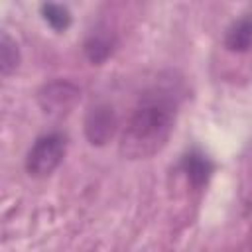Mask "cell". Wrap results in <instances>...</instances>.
<instances>
[{"instance_id":"9","label":"cell","mask_w":252,"mask_h":252,"mask_svg":"<svg viewBox=\"0 0 252 252\" xmlns=\"http://www.w3.org/2000/svg\"><path fill=\"white\" fill-rule=\"evenodd\" d=\"M18 65H20L18 43L4 32L2 33V41H0V69H2V75L8 77L12 71H16Z\"/></svg>"},{"instance_id":"3","label":"cell","mask_w":252,"mask_h":252,"mask_svg":"<svg viewBox=\"0 0 252 252\" xmlns=\"http://www.w3.org/2000/svg\"><path fill=\"white\" fill-rule=\"evenodd\" d=\"M116 128H118V120H116V112L110 104L98 102L89 108V112L85 116V136H87L89 144L104 146L106 142L112 140Z\"/></svg>"},{"instance_id":"10","label":"cell","mask_w":252,"mask_h":252,"mask_svg":"<svg viewBox=\"0 0 252 252\" xmlns=\"http://www.w3.org/2000/svg\"><path fill=\"white\" fill-rule=\"evenodd\" d=\"M232 252H252V226L248 228V232H246L244 240H242V242H240Z\"/></svg>"},{"instance_id":"5","label":"cell","mask_w":252,"mask_h":252,"mask_svg":"<svg viewBox=\"0 0 252 252\" xmlns=\"http://www.w3.org/2000/svg\"><path fill=\"white\" fill-rule=\"evenodd\" d=\"M114 47H116V37L106 26H96L94 30H91L83 45L85 55L93 65H102L112 55Z\"/></svg>"},{"instance_id":"6","label":"cell","mask_w":252,"mask_h":252,"mask_svg":"<svg viewBox=\"0 0 252 252\" xmlns=\"http://www.w3.org/2000/svg\"><path fill=\"white\" fill-rule=\"evenodd\" d=\"M222 43L232 53H244L252 49V16H242L234 20L226 28Z\"/></svg>"},{"instance_id":"8","label":"cell","mask_w":252,"mask_h":252,"mask_svg":"<svg viewBox=\"0 0 252 252\" xmlns=\"http://www.w3.org/2000/svg\"><path fill=\"white\" fill-rule=\"evenodd\" d=\"M41 16L55 32H65L71 26V12L63 4H41Z\"/></svg>"},{"instance_id":"1","label":"cell","mask_w":252,"mask_h":252,"mask_svg":"<svg viewBox=\"0 0 252 252\" xmlns=\"http://www.w3.org/2000/svg\"><path fill=\"white\" fill-rule=\"evenodd\" d=\"M185 94L183 81L165 73L150 85L134 104L120 138V154L128 159L156 156L167 144Z\"/></svg>"},{"instance_id":"2","label":"cell","mask_w":252,"mask_h":252,"mask_svg":"<svg viewBox=\"0 0 252 252\" xmlns=\"http://www.w3.org/2000/svg\"><path fill=\"white\" fill-rule=\"evenodd\" d=\"M67 138L61 132H47L35 138L32 148L26 154V171L32 177H47L51 175L65 158Z\"/></svg>"},{"instance_id":"7","label":"cell","mask_w":252,"mask_h":252,"mask_svg":"<svg viewBox=\"0 0 252 252\" xmlns=\"http://www.w3.org/2000/svg\"><path fill=\"white\" fill-rule=\"evenodd\" d=\"M181 169L183 173L187 175V181L193 185V187H203L207 185L211 173H213V163L211 159L199 152V150H191L189 154L183 156V161H181Z\"/></svg>"},{"instance_id":"4","label":"cell","mask_w":252,"mask_h":252,"mask_svg":"<svg viewBox=\"0 0 252 252\" xmlns=\"http://www.w3.org/2000/svg\"><path fill=\"white\" fill-rule=\"evenodd\" d=\"M79 98V89L69 81H55L39 91V104L49 114L67 112Z\"/></svg>"}]
</instances>
